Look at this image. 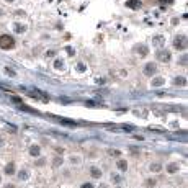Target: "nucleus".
<instances>
[{"label": "nucleus", "mask_w": 188, "mask_h": 188, "mask_svg": "<svg viewBox=\"0 0 188 188\" xmlns=\"http://www.w3.org/2000/svg\"><path fill=\"white\" fill-rule=\"evenodd\" d=\"M52 56H56V51H47L46 52V57H52Z\"/></svg>", "instance_id": "obj_28"}, {"label": "nucleus", "mask_w": 188, "mask_h": 188, "mask_svg": "<svg viewBox=\"0 0 188 188\" xmlns=\"http://www.w3.org/2000/svg\"><path fill=\"white\" fill-rule=\"evenodd\" d=\"M118 169L121 170V172H126V170H128V162H126V160H118Z\"/></svg>", "instance_id": "obj_13"}, {"label": "nucleus", "mask_w": 188, "mask_h": 188, "mask_svg": "<svg viewBox=\"0 0 188 188\" xmlns=\"http://www.w3.org/2000/svg\"><path fill=\"white\" fill-rule=\"evenodd\" d=\"M28 177H30V172H28V170H21V172L18 173L20 180H28Z\"/></svg>", "instance_id": "obj_14"}, {"label": "nucleus", "mask_w": 188, "mask_h": 188, "mask_svg": "<svg viewBox=\"0 0 188 188\" xmlns=\"http://www.w3.org/2000/svg\"><path fill=\"white\" fill-rule=\"evenodd\" d=\"M7 188H13V187H7Z\"/></svg>", "instance_id": "obj_34"}, {"label": "nucleus", "mask_w": 188, "mask_h": 188, "mask_svg": "<svg viewBox=\"0 0 188 188\" xmlns=\"http://www.w3.org/2000/svg\"><path fill=\"white\" fill-rule=\"evenodd\" d=\"M13 30H15V33H25V31H26V26H23V25H20V23H16Z\"/></svg>", "instance_id": "obj_16"}, {"label": "nucleus", "mask_w": 188, "mask_h": 188, "mask_svg": "<svg viewBox=\"0 0 188 188\" xmlns=\"http://www.w3.org/2000/svg\"><path fill=\"white\" fill-rule=\"evenodd\" d=\"M5 72H7V74H10V75H15V72H13L12 69H8V67L5 69Z\"/></svg>", "instance_id": "obj_30"}, {"label": "nucleus", "mask_w": 188, "mask_h": 188, "mask_svg": "<svg viewBox=\"0 0 188 188\" xmlns=\"http://www.w3.org/2000/svg\"><path fill=\"white\" fill-rule=\"evenodd\" d=\"M136 51H137V54H139V56H147V54H149V47H147V46L146 44H139V46H136Z\"/></svg>", "instance_id": "obj_6"}, {"label": "nucleus", "mask_w": 188, "mask_h": 188, "mask_svg": "<svg viewBox=\"0 0 188 188\" xmlns=\"http://www.w3.org/2000/svg\"><path fill=\"white\" fill-rule=\"evenodd\" d=\"M20 106H21V110H25V111H30V113H34V115H38V111H36V110H33V108H30V106H26L25 103H21Z\"/></svg>", "instance_id": "obj_20"}, {"label": "nucleus", "mask_w": 188, "mask_h": 188, "mask_svg": "<svg viewBox=\"0 0 188 188\" xmlns=\"http://www.w3.org/2000/svg\"><path fill=\"white\" fill-rule=\"evenodd\" d=\"M12 102H13V103H18V105H21V103H23L20 97H12Z\"/></svg>", "instance_id": "obj_22"}, {"label": "nucleus", "mask_w": 188, "mask_h": 188, "mask_svg": "<svg viewBox=\"0 0 188 188\" xmlns=\"http://www.w3.org/2000/svg\"><path fill=\"white\" fill-rule=\"evenodd\" d=\"M77 71L78 72H84L85 71V65L82 64V62H78V64H77Z\"/></svg>", "instance_id": "obj_25"}, {"label": "nucleus", "mask_w": 188, "mask_h": 188, "mask_svg": "<svg viewBox=\"0 0 188 188\" xmlns=\"http://www.w3.org/2000/svg\"><path fill=\"white\" fill-rule=\"evenodd\" d=\"M172 2H173V0H159V3H160V5H170Z\"/></svg>", "instance_id": "obj_24"}, {"label": "nucleus", "mask_w": 188, "mask_h": 188, "mask_svg": "<svg viewBox=\"0 0 188 188\" xmlns=\"http://www.w3.org/2000/svg\"><path fill=\"white\" fill-rule=\"evenodd\" d=\"M5 173H7V175H13V173H15V164H13V162L7 164V167H5Z\"/></svg>", "instance_id": "obj_11"}, {"label": "nucleus", "mask_w": 188, "mask_h": 188, "mask_svg": "<svg viewBox=\"0 0 188 188\" xmlns=\"http://www.w3.org/2000/svg\"><path fill=\"white\" fill-rule=\"evenodd\" d=\"M150 170H152V172H160V170H162V165L154 162V164H150Z\"/></svg>", "instance_id": "obj_17"}, {"label": "nucleus", "mask_w": 188, "mask_h": 188, "mask_svg": "<svg viewBox=\"0 0 188 188\" xmlns=\"http://www.w3.org/2000/svg\"><path fill=\"white\" fill-rule=\"evenodd\" d=\"M5 2H8V3H13V2H15V0H5Z\"/></svg>", "instance_id": "obj_32"}, {"label": "nucleus", "mask_w": 188, "mask_h": 188, "mask_svg": "<svg viewBox=\"0 0 188 188\" xmlns=\"http://www.w3.org/2000/svg\"><path fill=\"white\" fill-rule=\"evenodd\" d=\"M165 84V78L164 77H156L154 80H152V87H160V85Z\"/></svg>", "instance_id": "obj_12"}, {"label": "nucleus", "mask_w": 188, "mask_h": 188, "mask_svg": "<svg viewBox=\"0 0 188 188\" xmlns=\"http://www.w3.org/2000/svg\"><path fill=\"white\" fill-rule=\"evenodd\" d=\"M180 64H182L183 67L187 65V54H185V56H182V59H180Z\"/></svg>", "instance_id": "obj_26"}, {"label": "nucleus", "mask_w": 188, "mask_h": 188, "mask_svg": "<svg viewBox=\"0 0 188 188\" xmlns=\"http://www.w3.org/2000/svg\"><path fill=\"white\" fill-rule=\"evenodd\" d=\"M15 46V39L10 34H2L0 36V49H12Z\"/></svg>", "instance_id": "obj_1"}, {"label": "nucleus", "mask_w": 188, "mask_h": 188, "mask_svg": "<svg viewBox=\"0 0 188 188\" xmlns=\"http://www.w3.org/2000/svg\"><path fill=\"white\" fill-rule=\"evenodd\" d=\"M0 146H3V139L2 137H0Z\"/></svg>", "instance_id": "obj_31"}, {"label": "nucleus", "mask_w": 188, "mask_h": 188, "mask_svg": "<svg viewBox=\"0 0 188 188\" xmlns=\"http://www.w3.org/2000/svg\"><path fill=\"white\" fill-rule=\"evenodd\" d=\"M61 164H62V157H57V159L54 160V167H59Z\"/></svg>", "instance_id": "obj_23"}, {"label": "nucleus", "mask_w": 188, "mask_h": 188, "mask_svg": "<svg viewBox=\"0 0 188 188\" xmlns=\"http://www.w3.org/2000/svg\"><path fill=\"white\" fill-rule=\"evenodd\" d=\"M178 170H180V165H178L177 162H172V164L167 165V172H169V173H177Z\"/></svg>", "instance_id": "obj_7"}, {"label": "nucleus", "mask_w": 188, "mask_h": 188, "mask_svg": "<svg viewBox=\"0 0 188 188\" xmlns=\"http://www.w3.org/2000/svg\"><path fill=\"white\" fill-rule=\"evenodd\" d=\"M173 46H175L177 49H180V51H183L185 47H187V38L183 36V34H180V36H177L175 41H173Z\"/></svg>", "instance_id": "obj_3"}, {"label": "nucleus", "mask_w": 188, "mask_h": 188, "mask_svg": "<svg viewBox=\"0 0 188 188\" xmlns=\"http://www.w3.org/2000/svg\"><path fill=\"white\" fill-rule=\"evenodd\" d=\"M62 67H64V61H62V59H57V61H56V62H54V69H62Z\"/></svg>", "instance_id": "obj_19"}, {"label": "nucleus", "mask_w": 188, "mask_h": 188, "mask_svg": "<svg viewBox=\"0 0 188 188\" xmlns=\"http://www.w3.org/2000/svg\"><path fill=\"white\" fill-rule=\"evenodd\" d=\"M39 152H41L39 146H31V147H30V156H33V157H39Z\"/></svg>", "instance_id": "obj_10"}, {"label": "nucleus", "mask_w": 188, "mask_h": 188, "mask_svg": "<svg viewBox=\"0 0 188 188\" xmlns=\"http://www.w3.org/2000/svg\"><path fill=\"white\" fill-rule=\"evenodd\" d=\"M173 84H175V85H187V78H185V77H175Z\"/></svg>", "instance_id": "obj_15"}, {"label": "nucleus", "mask_w": 188, "mask_h": 188, "mask_svg": "<svg viewBox=\"0 0 188 188\" xmlns=\"http://www.w3.org/2000/svg\"><path fill=\"white\" fill-rule=\"evenodd\" d=\"M106 152H108V156H111V157H119V156H121V152L116 150V149H108Z\"/></svg>", "instance_id": "obj_18"}, {"label": "nucleus", "mask_w": 188, "mask_h": 188, "mask_svg": "<svg viewBox=\"0 0 188 188\" xmlns=\"http://www.w3.org/2000/svg\"><path fill=\"white\" fill-rule=\"evenodd\" d=\"M164 43H165V39H164V36H160V34L154 36V39H152V44L154 46H162Z\"/></svg>", "instance_id": "obj_8"}, {"label": "nucleus", "mask_w": 188, "mask_h": 188, "mask_svg": "<svg viewBox=\"0 0 188 188\" xmlns=\"http://www.w3.org/2000/svg\"><path fill=\"white\" fill-rule=\"evenodd\" d=\"M156 72H157V65L154 64V62H149V64L144 65V75H147V77H152Z\"/></svg>", "instance_id": "obj_4"}, {"label": "nucleus", "mask_w": 188, "mask_h": 188, "mask_svg": "<svg viewBox=\"0 0 188 188\" xmlns=\"http://www.w3.org/2000/svg\"><path fill=\"white\" fill-rule=\"evenodd\" d=\"M156 57H157V61H160V62H169L170 57H172V54H170L167 49H159V51L156 52Z\"/></svg>", "instance_id": "obj_2"}, {"label": "nucleus", "mask_w": 188, "mask_h": 188, "mask_svg": "<svg viewBox=\"0 0 188 188\" xmlns=\"http://www.w3.org/2000/svg\"><path fill=\"white\" fill-rule=\"evenodd\" d=\"M100 188H108V187H106V185H100Z\"/></svg>", "instance_id": "obj_33"}, {"label": "nucleus", "mask_w": 188, "mask_h": 188, "mask_svg": "<svg viewBox=\"0 0 188 188\" xmlns=\"http://www.w3.org/2000/svg\"><path fill=\"white\" fill-rule=\"evenodd\" d=\"M82 188H93V185H92V183H84Z\"/></svg>", "instance_id": "obj_29"}, {"label": "nucleus", "mask_w": 188, "mask_h": 188, "mask_svg": "<svg viewBox=\"0 0 188 188\" xmlns=\"http://www.w3.org/2000/svg\"><path fill=\"white\" fill-rule=\"evenodd\" d=\"M126 7H128V8H133V10H137V8L142 7V2H141V0H128V2H126Z\"/></svg>", "instance_id": "obj_5"}, {"label": "nucleus", "mask_w": 188, "mask_h": 188, "mask_svg": "<svg viewBox=\"0 0 188 188\" xmlns=\"http://www.w3.org/2000/svg\"><path fill=\"white\" fill-rule=\"evenodd\" d=\"M156 180H147V182H146V185H147V187H156Z\"/></svg>", "instance_id": "obj_27"}, {"label": "nucleus", "mask_w": 188, "mask_h": 188, "mask_svg": "<svg viewBox=\"0 0 188 188\" xmlns=\"http://www.w3.org/2000/svg\"><path fill=\"white\" fill-rule=\"evenodd\" d=\"M90 175L93 177V178H100V177H102V170L98 169V167H92L90 169Z\"/></svg>", "instance_id": "obj_9"}, {"label": "nucleus", "mask_w": 188, "mask_h": 188, "mask_svg": "<svg viewBox=\"0 0 188 188\" xmlns=\"http://www.w3.org/2000/svg\"><path fill=\"white\" fill-rule=\"evenodd\" d=\"M61 123H62V124H67V126H75V123H74V121H71V119H61Z\"/></svg>", "instance_id": "obj_21"}]
</instances>
